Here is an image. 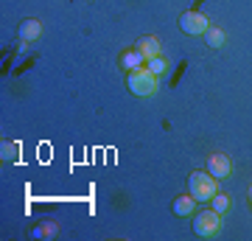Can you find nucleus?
I'll return each instance as SVG.
<instances>
[{
  "mask_svg": "<svg viewBox=\"0 0 252 241\" xmlns=\"http://www.w3.org/2000/svg\"><path fill=\"white\" fill-rule=\"evenodd\" d=\"M188 194L196 202H210L219 194V179L207 171H193L188 177Z\"/></svg>",
  "mask_w": 252,
  "mask_h": 241,
  "instance_id": "f257e3e1",
  "label": "nucleus"
},
{
  "mask_svg": "<svg viewBox=\"0 0 252 241\" xmlns=\"http://www.w3.org/2000/svg\"><path fill=\"white\" fill-rule=\"evenodd\" d=\"M126 84H129V90H132L135 96H140V99H149V96H154V93L160 90V76H154L152 70L140 68V70L129 73Z\"/></svg>",
  "mask_w": 252,
  "mask_h": 241,
  "instance_id": "f03ea898",
  "label": "nucleus"
},
{
  "mask_svg": "<svg viewBox=\"0 0 252 241\" xmlns=\"http://www.w3.org/2000/svg\"><path fill=\"white\" fill-rule=\"evenodd\" d=\"M219 230H221V213H216L213 207L199 210L193 216V233L199 239H213V236H219Z\"/></svg>",
  "mask_w": 252,
  "mask_h": 241,
  "instance_id": "7ed1b4c3",
  "label": "nucleus"
},
{
  "mask_svg": "<svg viewBox=\"0 0 252 241\" xmlns=\"http://www.w3.org/2000/svg\"><path fill=\"white\" fill-rule=\"evenodd\" d=\"M180 28L188 36H205L207 28H210V20H207L202 11H185L180 17Z\"/></svg>",
  "mask_w": 252,
  "mask_h": 241,
  "instance_id": "20e7f679",
  "label": "nucleus"
},
{
  "mask_svg": "<svg viewBox=\"0 0 252 241\" xmlns=\"http://www.w3.org/2000/svg\"><path fill=\"white\" fill-rule=\"evenodd\" d=\"M233 171H235V166H233V160L227 157V154H210L207 157V174H213L216 179H227V177H233Z\"/></svg>",
  "mask_w": 252,
  "mask_h": 241,
  "instance_id": "39448f33",
  "label": "nucleus"
},
{
  "mask_svg": "<svg viewBox=\"0 0 252 241\" xmlns=\"http://www.w3.org/2000/svg\"><path fill=\"white\" fill-rule=\"evenodd\" d=\"M121 68H124V70H129V73H135V70H140V68H146V56L140 54L137 48L124 51V54H121Z\"/></svg>",
  "mask_w": 252,
  "mask_h": 241,
  "instance_id": "423d86ee",
  "label": "nucleus"
},
{
  "mask_svg": "<svg viewBox=\"0 0 252 241\" xmlns=\"http://www.w3.org/2000/svg\"><path fill=\"white\" fill-rule=\"evenodd\" d=\"M39 34H42V26H39V20H26V23H20V28H17L20 42H34Z\"/></svg>",
  "mask_w": 252,
  "mask_h": 241,
  "instance_id": "0eeeda50",
  "label": "nucleus"
},
{
  "mask_svg": "<svg viewBox=\"0 0 252 241\" xmlns=\"http://www.w3.org/2000/svg\"><path fill=\"white\" fill-rule=\"evenodd\" d=\"M137 51L146 56V62L149 59H154V56H160V39L157 36H143V39H137Z\"/></svg>",
  "mask_w": 252,
  "mask_h": 241,
  "instance_id": "6e6552de",
  "label": "nucleus"
},
{
  "mask_svg": "<svg viewBox=\"0 0 252 241\" xmlns=\"http://www.w3.org/2000/svg\"><path fill=\"white\" fill-rule=\"evenodd\" d=\"M193 210H196V199L190 194H182V197L174 199V213L177 216H190Z\"/></svg>",
  "mask_w": 252,
  "mask_h": 241,
  "instance_id": "1a4fd4ad",
  "label": "nucleus"
},
{
  "mask_svg": "<svg viewBox=\"0 0 252 241\" xmlns=\"http://www.w3.org/2000/svg\"><path fill=\"white\" fill-rule=\"evenodd\" d=\"M56 233H59V222L54 219H45V222H39L34 227V239H54Z\"/></svg>",
  "mask_w": 252,
  "mask_h": 241,
  "instance_id": "9d476101",
  "label": "nucleus"
},
{
  "mask_svg": "<svg viewBox=\"0 0 252 241\" xmlns=\"http://www.w3.org/2000/svg\"><path fill=\"white\" fill-rule=\"evenodd\" d=\"M146 70H152L154 76H165L168 73V59L165 56H154V59L146 62Z\"/></svg>",
  "mask_w": 252,
  "mask_h": 241,
  "instance_id": "9b49d317",
  "label": "nucleus"
},
{
  "mask_svg": "<svg viewBox=\"0 0 252 241\" xmlns=\"http://www.w3.org/2000/svg\"><path fill=\"white\" fill-rule=\"evenodd\" d=\"M207 45H210V48H221V45H224V39H227V34L224 31H221V28H207Z\"/></svg>",
  "mask_w": 252,
  "mask_h": 241,
  "instance_id": "f8f14e48",
  "label": "nucleus"
},
{
  "mask_svg": "<svg viewBox=\"0 0 252 241\" xmlns=\"http://www.w3.org/2000/svg\"><path fill=\"white\" fill-rule=\"evenodd\" d=\"M230 205H233V199L224 197V194H216V197L210 199V207H213L216 213H227V210H230Z\"/></svg>",
  "mask_w": 252,
  "mask_h": 241,
  "instance_id": "ddd939ff",
  "label": "nucleus"
},
{
  "mask_svg": "<svg viewBox=\"0 0 252 241\" xmlns=\"http://www.w3.org/2000/svg\"><path fill=\"white\" fill-rule=\"evenodd\" d=\"M6 154H9V160H17V157H14V154H17V146H3V157H6Z\"/></svg>",
  "mask_w": 252,
  "mask_h": 241,
  "instance_id": "4468645a",
  "label": "nucleus"
},
{
  "mask_svg": "<svg viewBox=\"0 0 252 241\" xmlns=\"http://www.w3.org/2000/svg\"><path fill=\"white\" fill-rule=\"evenodd\" d=\"M250 205H252V188H250Z\"/></svg>",
  "mask_w": 252,
  "mask_h": 241,
  "instance_id": "2eb2a0df",
  "label": "nucleus"
}]
</instances>
